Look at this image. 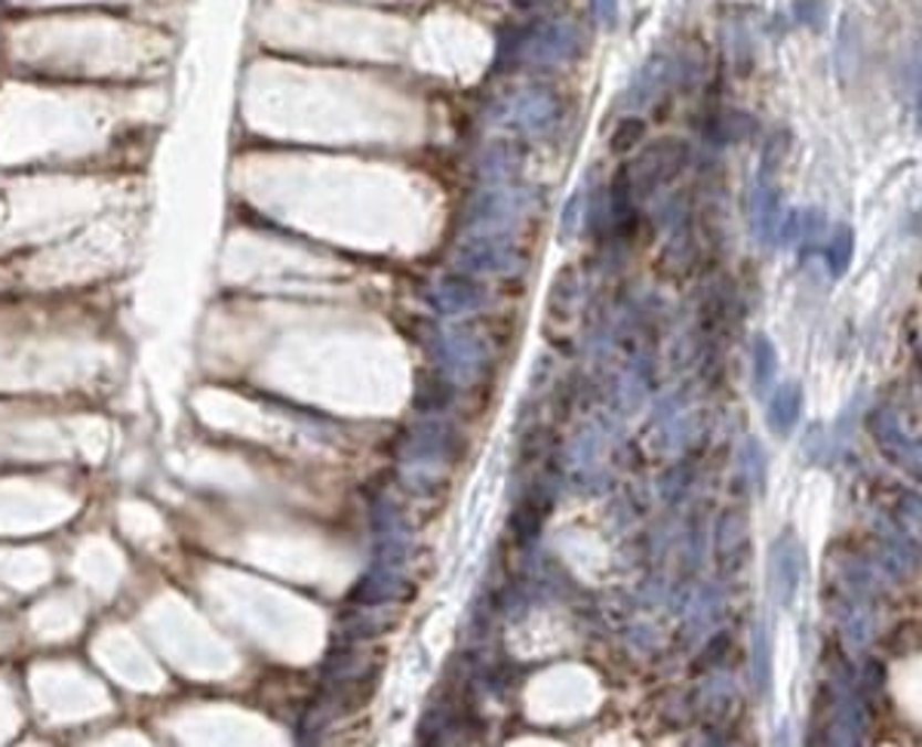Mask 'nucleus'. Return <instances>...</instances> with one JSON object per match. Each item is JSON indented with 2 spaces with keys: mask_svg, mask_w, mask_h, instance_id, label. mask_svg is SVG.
I'll use <instances>...</instances> for the list:
<instances>
[{
  "mask_svg": "<svg viewBox=\"0 0 922 747\" xmlns=\"http://www.w3.org/2000/svg\"><path fill=\"white\" fill-rule=\"evenodd\" d=\"M584 53V34L569 19H545L529 28H517L514 34H501L498 41V65H532L553 69L569 65Z\"/></svg>",
  "mask_w": 922,
  "mask_h": 747,
  "instance_id": "f257e3e1",
  "label": "nucleus"
},
{
  "mask_svg": "<svg viewBox=\"0 0 922 747\" xmlns=\"http://www.w3.org/2000/svg\"><path fill=\"white\" fill-rule=\"evenodd\" d=\"M536 197L526 188L510 185H486L480 194L470 197L465 209V228L474 237H505L532 209Z\"/></svg>",
  "mask_w": 922,
  "mask_h": 747,
  "instance_id": "f03ea898",
  "label": "nucleus"
},
{
  "mask_svg": "<svg viewBox=\"0 0 922 747\" xmlns=\"http://www.w3.org/2000/svg\"><path fill=\"white\" fill-rule=\"evenodd\" d=\"M688 157H692L688 142L676 136L659 138V142L646 145L643 152L633 157L631 164L624 166V176L631 181L633 200H643L649 194L659 191L661 185H671L686 169Z\"/></svg>",
  "mask_w": 922,
  "mask_h": 747,
  "instance_id": "7ed1b4c3",
  "label": "nucleus"
},
{
  "mask_svg": "<svg viewBox=\"0 0 922 747\" xmlns=\"http://www.w3.org/2000/svg\"><path fill=\"white\" fill-rule=\"evenodd\" d=\"M563 114L560 96L548 86H526L514 96L501 98L493 111V124L514 126L524 136H538L557 126Z\"/></svg>",
  "mask_w": 922,
  "mask_h": 747,
  "instance_id": "20e7f679",
  "label": "nucleus"
},
{
  "mask_svg": "<svg viewBox=\"0 0 922 747\" xmlns=\"http://www.w3.org/2000/svg\"><path fill=\"white\" fill-rule=\"evenodd\" d=\"M425 302L434 308L441 318H458V314H474L489 302V290L480 277L468 271H446L425 290Z\"/></svg>",
  "mask_w": 922,
  "mask_h": 747,
  "instance_id": "39448f33",
  "label": "nucleus"
},
{
  "mask_svg": "<svg viewBox=\"0 0 922 747\" xmlns=\"http://www.w3.org/2000/svg\"><path fill=\"white\" fill-rule=\"evenodd\" d=\"M458 271L468 274H517L520 271V252L510 247L505 237H470L468 243L455 249Z\"/></svg>",
  "mask_w": 922,
  "mask_h": 747,
  "instance_id": "423d86ee",
  "label": "nucleus"
},
{
  "mask_svg": "<svg viewBox=\"0 0 922 747\" xmlns=\"http://www.w3.org/2000/svg\"><path fill=\"white\" fill-rule=\"evenodd\" d=\"M806 569V551L794 532H785L769 551V594L778 606H790Z\"/></svg>",
  "mask_w": 922,
  "mask_h": 747,
  "instance_id": "0eeeda50",
  "label": "nucleus"
},
{
  "mask_svg": "<svg viewBox=\"0 0 922 747\" xmlns=\"http://www.w3.org/2000/svg\"><path fill=\"white\" fill-rule=\"evenodd\" d=\"M413 596V584L400 575V569H385V567H372L370 575L354 584L351 591V603H360V606H382V603H391V600H410Z\"/></svg>",
  "mask_w": 922,
  "mask_h": 747,
  "instance_id": "6e6552de",
  "label": "nucleus"
},
{
  "mask_svg": "<svg viewBox=\"0 0 922 747\" xmlns=\"http://www.w3.org/2000/svg\"><path fill=\"white\" fill-rule=\"evenodd\" d=\"M781 188L778 181L757 179L754 191H750V225L759 243H775V231L781 221Z\"/></svg>",
  "mask_w": 922,
  "mask_h": 747,
  "instance_id": "1a4fd4ad",
  "label": "nucleus"
},
{
  "mask_svg": "<svg viewBox=\"0 0 922 747\" xmlns=\"http://www.w3.org/2000/svg\"><path fill=\"white\" fill-rule=\"evenodd\" d=\"M667 81H674L671 55H652L646 65L633 74L631 86L624 90V105H628V108H643L652 98H659V93L664 90V83Z\"/></svg>",
  "mask_w": 922,
  "mask_h": 747,
  "instance_id": "9d476101",
  "label": "nucleus"
},
{
  "mask_svg": "<svg viewBox=\"0 0 922 747\" xmlns=\"http://www.w3.org/2000/svg\"><path fill=\"white\" fill-rule=\"evenodd\" d=\"M802 415V385L787 382L775 394H769V409H766V425L775 437H790Z\"/></svg>",
  "mask_w": 922,
  "mask_h": 747,
  "instance_id": "9b49d317",
  "label": "nucleus"
},
{
  "mask_svg": "<svg viewBox=\"0 0 922 747\" xmlns=\"http://www.w3.org/2000/svg\"><path fill=\"white\" fill-rule=\"evenodd\" d=\"M455 401V387L453 382H449V375L443 373V370H437V373H431V370H422V373L415 375V397H413V406L418 409V413H443V409H449V403Z\"/></svg>",
  "mask_w": 922,
  "mask_h": 747,
  "instance_id": "f8f14e48",
  "label": "nucleus"
},
{
  "mask_svg": "<svg viewBox=\"0 0 922 747\" xmlns=\"http://www.w3.org/2000/svg\"><path fill=\"white\" fill-rule=\"evenodd\" d=\"M775 375H778V351L771 345L769 335H757L754 339V391L759 401L771 394Z\"/></svg>",
  "mask_w": 922,
  "mask_h": 747,
  "instance_id": "ddd939ff",
  "label": "nucleus"
},
{
  "mask_svg": "<svg viewBox=\"0 0 922 747\" xmlns=\"http://www.w3.org/2000/svg\"><path fill=\"white\" fill-rule=\"evenodd\" d=\"M825 259L833 277H842L849 271V264L854 259V231L846 221H840L825 240Z\"/></svg>",
  "mask_w": 922,
  "mask_h": 747,
  "instance_id": "4468645a",
  "label": "nucleus"
},
{
  "mask_svg": "<svg viewBox=\"0 0 922 747\" xmlns=\"http://www.w3.org/2000/svg\"><path fill=\"white\" fill-rule=\"evenodd\" d=\"M695 262H698V243H695V237H692L688 228H680V231L671 237V243L664 247L661 268L667 264L674 274H686L688 268H695Z\"/></svg>",
  "mask_w": 922,
  "mask_h": 747,
  "instance_id": "2eb2a0df",
  "label": "nucleus"
},
{
  "mask_svg": "<svg viewBox=\"0 0 922 747\" xmlns=\"http://www.w3.org/2000/svg\"><path fill=\"white\" fill-rule=\"evenodd\" d=\"M861 43H864L861 28L854 25L852 15H842L840 38H837V46H840L837 50V65H840L842 77H852L858 65H861Z\"/></svg>",
  "mask_w": 922,
  "mask_h": 747,
  "instance_id": "dca6fc26",
  "label": "nucleus"
},
{
  "mask_svg": "<svg viewBox=\"0 0 922 747\" xmlns=\"http://www.w3.org/2000/svg\"><path fill=\"white\" fill-rule=\"evenodd\" d=\"M520 157L510 145H493L489 152L483 154L480 160V173L489 179V185H505V179H510L517 169H520Z\"/></svg>",
  "mask_w": 922,
  "mask_h": 747,
  "instance_id": "f3484780",
  "label": "nucleus"
},
{
  "mask_svg": "<svg viewBox=\"0 0 922 747\" xmlns=\"http://www.w3.org/2000/svg\"><path fill=\"white\" fill-rule=\"evenodd\" d=\"M750 133H754V117H747L742 111H726L711 121V138H716V145L744 142Z\"/></svg>",
  "mask_w": 922,
  "mask_h": 747,
  "instance_id": "a211bd4d",
  "label": "nucleus"
},
{
  "mask_svg": "<svg viewBox=\"0 0 922 747\" xmlns=\"http://www.w3.org/2000/svg\"><path fill=\"white\" fill-rule=\"evenodd\" d=\"M643 138H646V121H643L640 114H628V117H621L619 124H615V129H612V136H609V152L631 154L643 145Z\"/></svg>",
  "mask_w": 922,
  "mask_h": 747,
  "instance_id": "6ab92c4d",
  "label": "nucleus"
},
{
  "mask_svg": "<svg viewBox=\"0 0 922 747\" xmlns=\"http://www.w3.org/2000/svg\"><path fill=\"white\" fill-rule=\"evenodd\" d=\"M754 683L759 695H769L771 689V640L769 624L759 622L754 631Z\"/></svg>",
  "mask_w": 922,
  "mask_h": 747,
  "instance_id": "aec40b11",
  "label": "nucleus"
},
{
  "mask_svg": "<svg viewBox=\"0 0 922 747\" xmlns=\"http://www.w3.org/2000/svg\"><path fill=\"white\" fill-rule=\"evenodd\" d=\"M747 541V513L744 511H726L723 520L716 526V548L719 553L738 551Z\"/></svg>",
  "mask_w": 922,
  "mask_h": 747,
  "instance_id": "412c9836",
  "label": "nucleus"
},
{
  "mask_svg": "<svg viewBox=\"0 0 922 747\" xmlns=\"http://www.w3.org/2000/svg\"><path fill=\"white\" fill-rule=\"evenodd\" d=\"M787 145H790V133H787V129H775V133L769 136V142H766V148H763V157H759L757 179L775 181L778 169H781V164H785Z\"/></svg>",
  "mask_w": 922,
  "mask_h": 747,
  "instance_id": "4be33fe9",
  "label": "nucleus"
},
{
  "mask_svg": "<svg viewBox=\"0 0 922 747\" xmlns=\"http://www.w3.org/2000/svg\"><path fill=\"white\" fill-rule=\"evenodd\" d=\"M541 523H545V508H541V501H536V498H526L524 505L514 511V520H510V526H514V532L526 541H532L541 532Z\"/></svg>",
  "mask_w": 922,
  "mask_h": 747,
  "instance_id": "5701e85b",
  "label": "nucleus"
},
{
  "mask_svg": "<svg viewBox=\"0 0 922 747\" xmlns=\"http://www.w3.org/2000/svg\"><path fill=\"white\" fill-rule=\"evenodd\" d=\"M732 650V634H726V631H719V634H714L711 640H707V646H704L698 655H695V664H692V674H707V671H714V667H719V664L726 662V655H729Z\"/></svg>",
  "mask_w": 922,
  "mask_h": 747,
  "instance_id": "b1692460",
  "label": "nucleus"
},
{
  "mask_svg": "<svg viewBox=\"0 0 922 747\" xmlns=\"http://www.w3.org/2000/svg\"><path fill=\"white\" fill-rule=\"evenodd\" d=\"M394 627V619H382V615H354V619H348V624H344V636L354 643V640H375V636H382L385 631H391Z\"/></svg>",
  "mask_w": 922,
  "mask_h": 747,
  "instance_id": "393cba45",
  "label": "nucleus"
},
{
  "mask_svg": "<svg viewBox=\"0 0 922 747\" xmlns=\"http://www.w3.org/2000/svg\"><path fill=\"white\" fill-rule=\"evenodd\" d=\"M827 240V216L825 209L818 207H809L802 209V225H799V243L809 249H818L825 247Z\"/></svg>",
  "mask_w": 922,
  "mask_h": 747,
  "instance_id": "a878e982",
  "label": "nucleus"
},
{
  "mask_svg": "<svg viewBox=\"0 0 922 747\" xmlns=\"http://www.w3.org/2000/svg\"><path fill=\"white\" fill-rule=\"evenodd\" d=\"M732 34H735V41H732V55H735V74H738V77H747V74H750V69H754V38H750V31H747V25H744V22L732 25Z\"/></svg>",
  "mask_w": 922,
  "mask_h": 747,
  "instance_id": "bb28decb",
  "label": "nucleus"
},
{
  "mask_svg": "<svg viewBox=\"0 0 922 747\" xmlns=\"http://www.w3.org/2000/svg\"><path fill=\"white\" fill-rule=\"evenodd\" d=\"M744 477L754 484L757 492H766V453L759 449L757 440H747L744 446Z\"/></svg>",
  "mask_w": 922,
  "mask_h": 747,
  "instance_id": "cd10ccee",
  "label": "nucleus"
},
{
  "mask_svg": "<svg viewBox=\"0 0 922 747\" xmlns=\"http://www.w3.org/2000/svg\"><path fill=\"white\" fill-rule=\"evenodd\" d=\"M790 13H794L797 25L821 31L827 25V0H794Z\"/></svg>",
  "mask_w": 922,
  "mask_h": 747,
  "instance_id": "c85d7f7f",
  "label": "nucleus"
},
{
  "mask_svg": "<svg viewBox=\"0 0 922 747\" xmlns=\"http://www.w3.org/2000/svg\"><path fill=\"white\" fill-rule=\"evenodd\" d=\"M591 10H593V19L600 22V28L612 31V28L619 25L621 0H591Z\"/></svg>",
  "mask_w": 922,
  "mask_h": 747,
  "instance_id": "c756f323",
  "label": "nucleus"
},
{
  "mask_svg": "<svg viewBox=\"0 0 922 747\" xmlns=\"http://www.w3.org/2000/svg\"><path fill=\"white\" fill-rule=\"evenodd\" d=\"M581 212H584V197H581V194H572V197H569V204H566V209H563V235L566 237H572L576 231H579Z\"/></svg>",
  "mask_w": 922,
  "mask_h": 747,
  "instance_id": "7c9ffc66",
  "label": "nucleus"
},
{
  "mask_svg": "<svg viewBox=\"0 0 922 747\" xmlns=\"http://www.w3.org/2000/svg\"><path fill=\"white\" fill-rule=\"evenodd\" d=\"M545 3H551V0H514V7H520V10H538Z\"/></svg>",
  "mask_w": 922,
  "mask_h": 747,
  "instance_id": "2f4dec72",
  "label": "nucleus"
}]
</instances>
